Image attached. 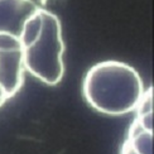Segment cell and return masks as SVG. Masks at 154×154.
Masks as SVG:
<instances>
[{
	"instance_id": "6da1fadb",
	"label": "cell",
	"mask_w": 154,
	"mask_h": 154,
	"mask_svg": "<svg viewBox=\"0 0 154 154\" xmlns=\"http://www.w3.org/2000/svg\"><path fill=\"white\" fill-rule=\"evenodd\" d=\"M144 91L139 72L121 61L96 63L82 81V95L86 102L97 112L110 116L135 111Z\"/></svg>"
},
{
	"instance_id": "7a4b0ae2",
	"label": "cell",
	"mask_w": 154,
	"mask_h": 154,
	"mask_svg": "<svg viewBox=\"0 0 154 154\" xmlns=\"http://www.w3.org/2000/svg\"><path fill=\"white\" fill-rule=\"evenodd\" d=\"M19 39L25 71L48 86L58 85L65 73V42L60 18L39 8L24 24Z\"/></svg>"
},
{
	"instance_id": "3957f363",
	"label": "cell",
	"mask_w": 154,
	"mask_h": 154,
	"mask_svg": "<svg viewBox=\"0 0 154 154\" xmlns=\"http://www.w3.org/2000/svg\"><path fill=\"white\" fill-rule=\"evenodd\" d=\"M24 72L20 39L10 34H0V86L8 100L22 88Z\"/></svg>"
},
{
	"instance_id": "277c9868",
	"label": "cell",
	"mask_w": 154,
	"mask_h": 154,
	"mask_svg": "<svg viewBox=\"0 0 154 154\" xmlns=\"http://www.w3.org/2000/svg\"><path fill=\"white\" fill-rule=\"evenodd\" d=\"M38 9L34 0H0V34L19 38L24 24Z\"/></svg>"
},
{
	"instance_id": "5b68a950",
	"label": "cell",
	"mask_w": 154,
	"mask_h": 154,
	"mask_svg": "<svg viewBox=\"0 0 154 154\" xmlns=\"http://www.w3.org/2000/svg\"><path fill=\"white\" fill-rule=\"evenodd\" d=\"M120 154H139V153H137V152L129 145V143H126L125 140H124L123 145H121V149H120Z\"/></svg>"
},
{
	"instance_id": "8992f818",
	"label": "cell",
	"mask_w": 154,
	"mask_h": 154,
	"mask_svg": "<svg viewBox=\"0 0 154 154\" xmlns=\"http://www.w3.org/2000/svg\"><path fill=\"white\" fill-rule=\"evenodd\" d=\"M6 100H8V97H6V95H5V92H4L3 87L0 86V107H2V106L5 104Z\"/></svg>"
}]
</instances>
